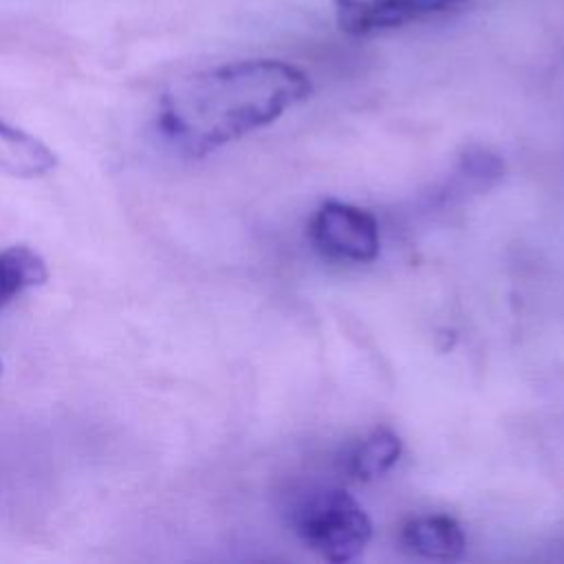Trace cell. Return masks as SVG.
I'll return each instance as SVG.
<instances>
[{
	"label": "cell",
	"mask_w": 564,
	"mask_h": 564,
	"mask_svg": "<svg viewBox=\"0 0 564 564\" xmlns=\"http://www.w3.org/2000/svg\"><path fill=\"white\" fill-rule=\"evenodd\" d=\"M311 90V77L291 62H227L172 84L161 95L156 128L181 154L198 159L271 126Z\"/></svg>",
	"instance_id": "obj_1"
},
{
	"label": "cell",
	"mask_w": 564,
	"mask_h": 564,
	"mask_svg": "<svg viewBox=\"0 0 564 564\" xmlns=\"http://www.w3.org/2000/svg\"><path fill=\"white\" fill-rule=\"evenodd\" d=\"M289 524L308 551L333 564L359 557L372 538L368 513L341 487L300 491L291 502Z\"/></svg>",
	"instance_id": "obj_2"
},
{
	"label": "cell",
	"mask_w": 564,
	"mask_h": 564,
	"mask_svg": "<svg viewBox=\"0 0 564 564\" xmlns=\"http://www.w3.org/2000/svg\"><path fill=\"white\" fill-rule=\"evenodd\" d=\"M308 238L315 249L339 262H372L381 249L377 218L357 205L328 200L308 223Z\"/></svg>",
	"instance_id": "obj_3"
},
{
	"label": "cell",
	"mask_w": 564,
	"mask_h": 564,
	"mask_svg": "<svg viewBox=\"0 0 564 564\" xmlns=\"http://www.w3.org/2000/svg\"><path fill=\"white\" fill-rule=\"evenodd\" d=\"M469 0H333L337 26L355 37L375 35L447 13Z\"/></svg>",
	"instance_id": "obj_4"
},
{
	"label": "cell",
	"mask_w": 564,
	"mask_h": 564,
	"mask_svg": "<svg viewBox=\"0 0 564 564\" xmlns=\"http://www.w3.org/2000/svg\"><path fill=\"white\" fill-rule=\"evenodd\" d=\"M399 540L408 553L438 562L458 560L467 549L463 527L445 513L410 518L401 527Z\"/></svg>",
	"instance_id": "obj_5"
},
{
	"label": "cell",
	"mask_w": 564,
	"mask_h": 564,
	"mask_svg": "<svg viewBox=\"0 0 564 564\" xmlns=\"http://www.w3.org/2000/svg\"><path fill=\"white\" fill-rule=\"evenodd\" d=\"M57 167V154L31 132L0 119V172L13 178H37Z\"/></svg>",
	"instance_id": "obj_6"
},
{
	"label": "cell",
	"mask_w": 564,
	"mask_h": 564,
	"mask_svg": "<svg viewBox=\"0 0 564 564\" xmlns=\"http://www.w3.org/2000/svg\"><path fill=\"white\" fill-rule=\"evenodd\" d=\"M401 438L394 430L381 425L359 438L344 458V469L352 480L368 482L390 471L401 456Z\"/></svg>",
	"instance_id": "obj_7"
},
{
	"label": "cell",
	"mask_w": 564,
	"mask_h": 564,
	"mask_svg": "<svg viewBox=\"0 0 564 564\" xmlns=\"http://www.w3.org/2000/svg\"><path fill=\"white\" fill-rule=\"evenodd\" d=\"M46 280L48 267L35 249L26 245H11L0 251V308Z\"/></svg>",
	"instance_id": "obj_8"
},
{
	"label": "cell",
	"mask_w": 564,
	"mask_h": 564,
	"mask_svg": "<svg viewBox=\"0 0 564 564\" xmlns=\"http://www.w3.org/2000/svg\"><path fill=\"white\" fill-rule=\"evenodd\" d=\"M0 372H2V364H0Z\"/></svg>",
	"instance_id": "obj_9"
}]
</instances>
